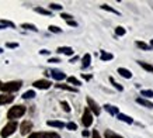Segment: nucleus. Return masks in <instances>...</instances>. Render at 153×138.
<instances>
[{
    "mask_svg": "<svg viewBox=\"0 0 153 138\" xmlns=\"http://www.w3.org/2000/svg\"><path fill=\"white\" fill-rule=\"evenodd\" d=\"M23 86V82L21 80H10V82L1 83L0 85V90L3 93H7V94H11V93L20 90Z\"/></svg>",
    "mask_w": 153,
    "mask_h": 138,
    "instance_id": "f257e3e1",
    "label": "nucleus"
},
{
    "mask_svg": "<svg viewBox=\"0 0 153 138\" xmlns=\"http://www.w3.org/2000/svg\"><path fill=\"white\" fill-rule=\"evenodd\" d=\"M25 111H27V107L25 106H21V104H17V106H13L7 111V118L10 121H16V118H20V117H23L25 114Z\"/></svg>",
    "mask_w": 153,
    "mask_h": 138,
    "instance_id": "f03ea898",
    "label": "nucleus"
},
{
    "mask_svg": "<svg viewBox=\"0 0 153 138\" xmlns=\"http://www.w3.org/2000/svg\"><path fill=\"white\" fill-rule=\"evenodd\" d=\"M17 127H19L17 121H9V123H7V124L1 128V131H0V137H1V138L10 137L11 134H14V131L17 130Z\"/></svg>",
    "mask_w": 153,
    "mask_h": 138,
    "instance_id": "7ed1b4c3",
    "label": "nucleus"
},
{
    "mask_svg": "<svg viewBox=\"0 0 153 138\" xmlns=\"http://www.w3.org/2000/svg\"><path fill=\"white\" fill-rule=\"evenodd\" d=\"M86 100H87V109L90 111H91V114H96V116H100V113H101V107L98 106L97 103L91 99V97H86Z\"/></svg>",
    "mask_w": 153,
    "mask_h": 138,
    "instance_id": "20e7f679",
    "label": "nucleus"
},
{
    "mask_svg": "<svg viewBox=\"0 0 153 138\" xmlns=\"http://www.w3.org/2000/svg\"><path fill=\"white\" fill-rule=\"evenodd\" d=\"M82 124L84 127H90V125L93 124V114H91V111L88 110L87 107L84 109L83 116H82Z\"/></svg>",
    "mask_w": 153,
    "mask_h": 138,
    "instance_id": "39448f33",
    "label": "nucleus"
},
{
    "mask_svg": "<svg viewBox=\"0 0 153 138\" xmlns=\"http://www.w3.org/2000/svg\"><path fill=\"white\" fill-rule=\"evenodd\" d=\"M31 130H33V123L30 120H25V121H23L20 124V133H21V135H27L28 133H31Z\"/></svg>",
    "mask_w": 153,
    "mask_h": 138,
    "instance_id": "423d86ee",
    "label": "nucleus"
},
{
    "mask_svg": "<svg viewBox=\"0 0 153 138\" xmlns=\"http://www.w3.org/2000/svg\"><path fill=\"white\" fill-rule=\"evenodd\" d=\"M52 83L49 82V80H47V79H38V80H35V82L33 83V86L35 89H49Z\"/></svg>",
    "mask_w": 153,
    "mask_h": 138,
    "instance_id": "0eeeda50",
    "label": "nucleus"
},
{
    "mask_svg": "<svg viewBox=\"0 0 153 138\" xmlns=\"http://www.w3.org/2000/svg\"><path fill=\"white\" fill-rule=\"evenodd\" d=\"M49 75H51V76L55 79V80H58V82H60V80L66 79V75L63 74L62 70H58V69H52L51 72H49Z\"/></svg>",
    "mask_w": 153,
    "mask_h": 138,
    "instance_id": "6e6552de",
    "label": "nucleus"
},
{
    "mask_svg": "<svg viewBox=\"0 0 153 138\" xmlns=\"http://www.w3.org/2000/svg\"><path fill=\"white\" fill-rule=\"evenodd\" d=\"M13 101H14L13 94H7V93L0 94V106H3V104H9V103H13Z\"/></svg>",
    "mask_w": 153,
    "mask_h": 138,
    "instance_id": "1a4fd4ad",
    "label": "nucleus"
},
{
    "mask_svg": "<svg viewBox=\"0 0 153 138\" xmlns=\"http://www.w3.org/2000/svg\"><path fill=\"white\" fill-rule=\"evenodd\" d=\"M56 52H58V54H65V55H68V56H72L74 54L73 48H70V46H59V48L56 50Z\"/></svg>",
    "mask_w": 153,
    "mask_h": 138,
    "instance_id": "9d476101",
    "label": "nucleus"
},
{
    "mask_svg": "<svg viewBox=\"0 0 153 138\" xmlns=\"http://www.w3.org/2000/svg\"><path fill=\"white\" fill-rule=\"evenodd\" d=\"M56 89H62V90H68V92H73V93H77V88H73V86H69V85H63V83H56L55 85Z\"/></svg>",
    "mask_w": 153,
    "mask_h": 138,
    "instance_id": "9b49d317",
    "label": "nucleus"
},
{
    "mask_svg": "<svg viewBox=\"0 0 153 138\" xmlns=\"http://www.w3.org/2000/svg\"><path fill=\"white\" fill-rule=\"evenodd\" d=\"M136 103H138V104H140V106L146 107V109H153V103H152V101H149L148 99H143V97H138V99H136Z\"/></svg>",
    "mask_w": 153,
    "mask_h": 138,
    "instance_id": "f8f14e48",
    "label": "nucleus"
},
{
    "mask_svg": "<svg viewBox=\"0 0 153 138\" xmlns=\"http://www.w3.org/2000/svg\"><path fill=\"white\" fill-rule=\"evenodd\" d=\"M117 118L120 120V121L126 123V124H134V118L129 117V116H126V114H122V113H118V114H117Z\"/></svg>",
    "mask_w": 153,
    "mask_h": 138,
    "instance_id": "ddd939ff",
    "label": "nucleus"
},
{
    "mask_svg": "<svg viewBox=\"0 0 153 138\" xmlns=\"http://www.w3.org/2000/svg\"><path fill=\"white\" fill-rule=\"evenodd\" d=\"M104 110L108 113V114H111V116H117L118 113H120V110H118V107L115 106H111V104H104Z\"/></svg>",
    "mask_w": 153,
    "mask_h": 138,
    "instance_id": "4468645a",
    "label": "nucleus"
},
{
    "mask_svg": "<svg viewBox=\"0 0 153 138\" xmlns=\"http://www.w3.org/2000/svg\"><path fill=\"white\" fill-rule=\"evenodd\" d=\"M47 125H49V127H55V128H63L66 124L63 123V121H58V120H49V121H47Z\"/></svg>",
    "mask_w": 153,
    "mask_h": 138,
    "instance_id": "2eb2a0df",
    "label": "nucleus"
},
{
    "mask_svg": "<svg viewBox=\"0 0 153 138\" xmlns=\"http://www.w3.org/2000/svg\"><path fill=\"white\" fill-rule=\"evenodd\" d=\"M117 72H118L122 78H125V79H131V78H132V72H131L129 69H126V68H118V70H117Z\"/></svg>",
    "mask_w": 153,
    "mask_h": 138,
    "instance_id": "dca6fc26",
    "label": "nucleus"
},
{
    "mask_svg": "<svg viewBox=\"0 0 153 138\" xmlns=\"http://www.w3.org/2000/svg\"><path fill=\"white\" fill-rule=\"evenodd\" d=\"M90 64H91V55L90 54H84V56L82 58V68L83 69L88 68Z\"/></svg>",
    "mask_w": 153,
    "mask_h": 138,
    "instance_id": "f3484780",
    "label": "nucleus"
},
{
    "mask_svg": "<svg viewBox=\"0 0 153 138\" xmlns=\"http://www.w3.org/2000/svg\"><path fill=\"white\" fill-rule=\"evenodd\" d=\"M112 58H114V55H112V54H110V52H107V51H101V55H100V59H101L102 62H105V61H111Z\"/></svg>",
    "mask_w": 153,
    "mask_h": 138,
    "instance_id": "a211bd4d",
    "label": "nucleus"
},
{
    "mask_svg": "<svg viewBox=\"0 0 153 138\" xmlns=\"http://www.w3.org/2000/svg\"><path fill=\"white\" fill-rule=\"evenodd\" d=\"M21 28H24V30H28V31L38 32L37 26H34V24H30V23H23V24H21Z\"/></svg>",
    "mask_w": 153,
    "mask_h": 138,
    "instance_id": "6ab92c4d",
    "label": "nucleus"
},
{
    "mask_svg": "<svg viewBox=\"0 0 153 138\" xmlns=\"http://www.w3.org/2000/svg\"><path fill=\"white\" fill-rule=\"evenodd\" d=\"M66 80H68L69 85H73V86H76V88L82 85V82H80L77 78H74V76H69V78H66Z\"/></svg>",
    "mask_w": 153,
    "mask_h": 138,
    "instance_id": "aec40b11",
    "label": "nucleus"
},
{
    "mask_svg": "<svg viewBox=\"0 0 153 138\" xmlns=\"http://www.w3.org/2000/svg\"><path fill=\"white\" fill-rule=\"evenodd\" d=\"M34 10H35V13H39L42 16H52L51 10H47V9H44V7H35Z\"/></svg>",
    "mask_w": 153,
    "mask_h": 138,
    "instance_id": "412c9836",
    "label": "nucleus"
},
{
    "mask_svg": "<svg viewBox=\"0 0 153 138\" xmlns=\"http://www.w3.org/2000/svg\"><path fill=\"white\" fill-rule=\"evenodd\" d=\"M35 96H37L35 90H27V92H24L23 99H24V100H28V99H34Z\"/></svg>",
    "mask_w": 153,
    "mask_h": 138,
    "instance_id": "4be33fe9",
    "label": "nucleus"
},
{
    "mask_svg": "<svg viewBox=\"0 0 153 138\" xmlns=\"http://www.w3.org/2000/svg\"><path fill=\"white\" fill-rule=\"evenodd\" d=\"M104 137L105 138H124V137H121V135H118V134H115L114 131H111V130H105Z\"/></svg>",
    "mask_w": 153,
    "mask_h": 138,
    "instance_id": "5701e85b",
    "label": "nucleus"
},
{
    "mask_svg": "<svg viewBox=\"0 0 153 138\" xmlns=\"http://www.w3.org/2000/svg\"><path fill=\"white\" fill-rule=\"evenodd\" d=\"M100 7H101L102 10H107V11H110V13H114V14H117V16H120V11H118V10H115V9H112L111 6H108V4H101L100 6Z\"/></svg>",
    "mask_w": 153,
    "mask_h": 138,
    "instance_id": "b1692460",
    "label": "nucleus"
},
{
    "mask_svg": "<svg viewBox=\"0 0 153 138\" xmlns=\"http://www.w3.org/2000/svg\"><path fill=\"white\" fill-rule=\"evenodd\" d=\"M138 64H139L140 66L145 69V70H148V72H152V74H153V65L148 64V62H142V61H139Z\"/></svg>",
    "mask_w": 153,
    "mask_h": 138,
    "instance_id": "393cba45",
    "label": "nucleus"
},
{
    "mask_svg": "<svg viewBox=\"0 0 153 138\" xmlns=\"http://www.w3.org/2000/svg\"><path fill=\"white\" fill-rule=\"evenodd\" d=\"M110 83H111V85L117 89V90H118V92H122V90H124V86H121L120 83H117V82H115V79L112 78V76L110 78Z\"/></svg>",
    "mask_w": 153,
    "mask_h": 138,
    "instance_id": "a878e982",
    "label": "nucleus"
},
{
    "mask_svg": "<svg viewBox=\"0 0 153 138\" xmlns=\"http://www.w3.org/2000/svg\"><path fill=\"white\" fill-rule=\"evenodd\" d=\"M135 44H136V46H139L140 50H143V51H150V46H149L146 42H143V41H136Z\"/></svg>",
    "mask_w": 153,
    "mask_h": 138,
    "instance_id": "bb28decb",
    "label": "nucleus"
},
{
    "mask_svg": "<svg viewBox=\"0 0 153 138\" xmlns=\"http://www.w3.org/2000/svg\"><path fill=\"white\" fill-rule=\"evenodd\" d=\"M0 24L3 26V27H10V28H16V24L13 21H9V20H0Z\"/></svg>",
    "mask_w": 153,
    "mask_h": 138,
    "instance_id": "cd10ccee",
    "label": "nucleus"
},
{
    "mask_svg": "<svg viewBox=\"0 0 153 138\" xmlns=\"http://www.w3.org/2000/svg\"><path fill=\"white\" fill-rule=\"evenodd\" d=\"M115 34L118 35V37H122V35H125V34H126V30L124 27H121V26H120V27L115 28Z\"/></svg>",
    "mask_w": 153,
    "mask_h": 138,
    "instance_id": "c85d7f7f",
    "label": "nucleus"
},
{
    "mask_svg": "<svg viewBox=\"0 0 153 138\" xmlns=\"http://www.w3.org/2000/svg\"><path fill=\"white\" fill-rule=\"evenodd\" d=\"M60 106H62L63 111H66V113H70V106H69V103H68V101L62 100V101H60Z\"/></svg>",
    "mask_w": 153,
    "mask_h": 138,
    "instance_id": "c756f323",
    "label": "nucleus"
},
{
    "mask_svg": "<svg viewBox=\"0 0 153 138\" xmlns=\"http://www.w3.org/2000/svg\"><path fill=\"white\" fill-rule=\"evenodd\" d=\"M68 130H70V131H74V130H77V124L76 123H73V121H69L68 124L65 125Z\"/></svg>",
    "mask_w": 153,
    "mask_h": 138,
    "instance_id": "7c9ffc66",
    "label": "nucleus"
},
{
    "mask_svg": "<svg viewBox=\"0 0 153 138\" xmlns=\"http://www.w3.org/2000/svg\"><path fill=\"white\" fill-rule=\"evenodd\" d=\"M140 94L145 97H153V90L150 89H146V90H140Z\"/></svg>",
    "mask_w": 153,
    "mask_h": 138,
    "instance_id": "2f4dec72",
    "label": "nucleus"
},
{
    "mask_svg": "<svg viewBox=\"0 0 153 138\" xmlns=\"http://www.w3.org/2000/svg\"><path fill=\"white\" fill-rule=\"evenodd\" d=\"M28 138H45V133H33L28 135Z\"/></svg>",
    "mask_w": 153,
    "mask_h": 138,
    "instance_id": "473e14b6",
    "label": "nucleus"
},
{
    "mask_svg": "<svg viewBox=\"0 0 153 138\" xmlns=\"http://www.w3.org/2000/svg\"><path fill=\"white\" fill-rule=\"evenodd\" d=\"M45 138H60V135L58 133L51 131V133H45Z\"/></svg>",
    "mask_w": 153,
    "mask_h": 138,
    "instance_id": "72a5a7b5",
    "label": "nucleus"
},
{
    "mask_svg": "<svg viewBox=\"0 0 153 138\" xmlns=\"http://www.w3.org/2000/svg\"><path fill=\"white\" fill-rule=\"evenodd\" d=\"M48 30L51 32H55V34H59V32H62V30H60L59 27H56V26H49L48 27Z\"/></svg>",
    "mask_w": 153,
    "mask_h": 138,
    "instance_id": "f704fd0d",
    "label": "nucleus"
},
{
    "mask_svg": "<svg viewBox=\"0 0 153 138\" xmlns=\"http://www.w3.org/2000/svg\"><path fill=\"white\" fill-rule=\"evenodd\" d=\"M49 9L51 10H62L63 9V6L58 4V3H51V4H49Z\"/></svg>",
    "mask_w": 153,
    "mask_h": 138,
    "instance_id": "c9c22d12",
    "label": "nucleus"
},
{
    "mask_svg": "<svg viewBox=\"0 0 153 138\" xmlns=\"http://www.w3.org/2000/svg\"><path fill=\"white\" fill-rule=\"evenodd\" d=\"M6 46L10 48V50H14V48H19V42H7Z\"/></svg>",
    "mask_w": 153,
    "mask_h": 138,
    "instance_id": "e433bc0d",
    "label": "nucleus"
},
{
    "mask_svg": "<svg viewBox=\"0 0 153 138\" xmlns=\"http://www.w3.org/2000/svg\"><path fill=\"white\" fill-rule=\"evenodd\" d=\"M60 17L63 20H66V21H69V20L73 19V16H70V14H68V13H60Z\"/></svg>",
    "mask_w": 153,
    "mask_h": 138,
    "instance_id": "4c0bfd02",
    "label": "nucleus"
},
{
    "mask_svg": "<svg viewBox=\"0 0 153 138\" xmlns=\"http://www.w3.org/2000/svg\"><path fill=\"white\" fill-rule=\"evenodd\" d=\"M48 62H49V64H59L60 59H59V58H49V59H48Z\"/></svg>",
    "mask_w": 153,
    "mask_h": 138,
    "instance_id": "58836bf2",
    "label": "nucleus"
},
{
    "mask_svg": "<svg viewBox=\"0 0 153 138\" xmlns=\"http://www.w3.org/2000/svg\"><path fill=\"white\" fill-rule=\"evenodd\" d=\"M91 138H101L100 137V133H98L97 130H93V133H91Z\"/></svg>",
    "mask_w": 153,
    "mask_h": 138,
    "instance_id": "ea45409f",
    "label": "nucleus"
},
{
    "mask_svg": "<svg viewBox=\"0 0 153 138\" xmlns=\"http://www.w3.org/2000/svg\"><path fill=\"white\" fill-rule=\"evenodd\" d=\"M66 23H68V26H70V27H77V23L73 21V20H69V21H66Z\"/></svg>",
    "mask_w": 153,
    "mask_h": 138,
    "instance_id": "a19ab883",
    "label": "nucleus"
},
{
    "mask_svg": "<svg viewBox=\"0 0 153 138\" xmlns=\"http://www.w3.org/2000/svg\"><path fill=\"white\" fill-rule=\"evenodd\" d=\"M39 54H41V55H49V51L48 50H41L39 51Z\"/></svg>",
    "mask_w": 153,
    "mask_h": 138,
    "instance_id": "79ce46f5",
    "label": "nucleus"
},
{
    "mask_svg": "<svg viewBox=\"0 0 153 138\" xmlns=\"http://www.w3.org/2000/svg\"><path fill=\"white\" fill-rule=\"evenodd\" d=\"M82 135H83V137H90V131H87V130H84L83 133H82Z\"/></svg>",
    "mask_w": 153,
    "mask_h": 138,
    "instance_id": "37998d69",
    "label": "nucleus"
},
{
    "mask_svg": "<svg viewBox=\"0 0 153 138\" xmlns=\"http://www.w3.org/2000/svg\"><path fill=\"white\" fill-rule=\"evenodd\" d=\"M82 76H83V79H86V80H90V79L93 78V76H91V75H82Z\"/></svg>",
    "mask_w": 153,
    "mask_h": 138,
    "instance_id": "c03bdc74",
    "label": "nucleus"
},
{
    "mask_svg": "<svg viewBox=\"0 0 153 138\" xmlns=\"http://www.w3.org/2000/svg\"><path fill=\"white\" fill-rule=\"evenodd\" d=\"M77 59H79V56H73V58H72V59H70L69 62H72V64H73V62H76Z\"/></svg>",
    "mask_w": 153,
    "mask_h": 138,
    "instance_id": "a18cd8bd",
    "label": "nucleus"
},
{
    "mask_svg": "<svg viewBox=\"0 0 153 138\" xmlns=\"http://www.w3.org/2000/svg\"><path fill=\"white\" fill-rule=\"evenodd\" d=\"M149 46H150V50L153 51V40H150V44H149Z\"/></svg>",
    "mask_w": 153,
    "mask_h": 138,
    "instance_id": "49530a36",
    "label": "nucleus"
},
{
    "mask_svg": "<svg viewBox=\"0 0 153 138\" xmlns=\"http://www.w3.org/2000/svg\"><path fill=\"white\" fill-rule=\"evenodd\" d=\"M0 30H4V27H3V26H1V24H0Z\"/></svg>",
    "mask_w": 153,
    "mask_h": 138,
    "instance_id": "de8ad7c7",
    "label": "nucleus"
},
{
    "mask_svg": "<svg viewBox=\"0 0 153 138\" xmlns=\"http://www.w3.org/2000/svg\"><path fill=\"white\" fill-rule=\"evenodd\" d=\"M0 54H3V48H0Z\"/></svg>",
    "mask_w": 153,
    "mask_h": 138,
    "instance_id": "09e8293b",
    "label": "nucleus"
},
{
    "mask_svg": "<svg viewBox=\"0 0 153 138\" xmlns=\"http://www.w3.org/2000/svg\"><path fill=\"white\" fill-rule=\"evenodd\" d=\"M0 85H1V82H0Z\"/></svg>",
    "mask_w": 153,
    "mask_h": 138,
    "instance_id": "8fccbe9b",
    "label": "nucleus"
}]
</instances>
